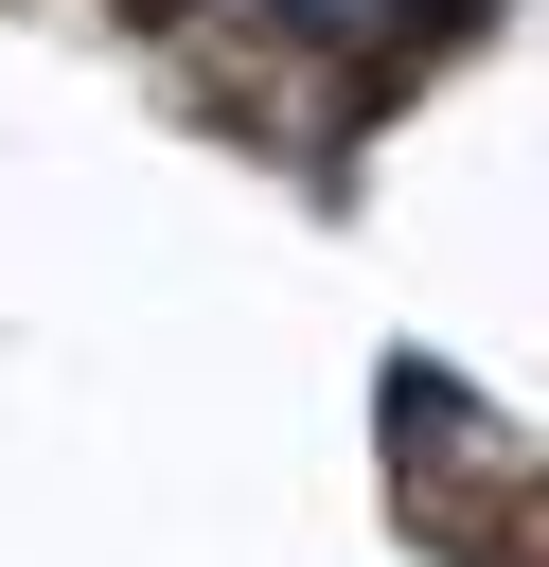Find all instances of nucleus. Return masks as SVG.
I'll return each instance as SVG.
<instances>
[{
    "label": "nucleus",
    "instance_id": "1",
    "mask_svg": "<svg viewBox=\"0 0 549 567\" xmlns=\"http://www.w3.org/2000/svg\"><path fill=\"white\" fill-rule=\"evenodd\" d=\"M478 408H460V372H425V354H390V443H460Z\"/></svg>",
    "mask_w": 549,
    "mask_h": 567
},
{
    "label": "nucleus",
    "instance_id": "2",
    "mask_svg": "<svg viewBox=\"0 0 549 567\" xmlns=\"http://www.w3.org/2000/svg\"><path fill=\"white\" fill-rule=\"evenodd\" d=\"M478 18H496V0H407V35H425V53H443V35H478Z\"/></svg>",
    "mask_w": 549,
    "mask_h": 567
},
{
    "label": "nucleus",
    "instance_id": "3",
    "mask_svg": "<svg viewBox=\"0 0 549 567\" xmlns=\"http://www.w3.org/2000/svg\"><path fill=\"white\" fill-rule=\"evenodd\" d=\"M283 18H301V35H336V18H354V0H283Z\"/></svg>",
    "mask_w": 549,
    "mask_h": 567
},
{
    "label": "nucleus",
    "instance_id": "4",
    "mask_svg": "<svg viewBox=\"0 0 549 567\" xmlns=\"http://www.w3.org/2000/svg\"><path fill=\"white\" fill-rule=\"evenodd\" d=\"M124 18H195V0H124Z\"/></svg>",
    "mask_w": 549,
    "mask_h": 567
}]
</instances>
